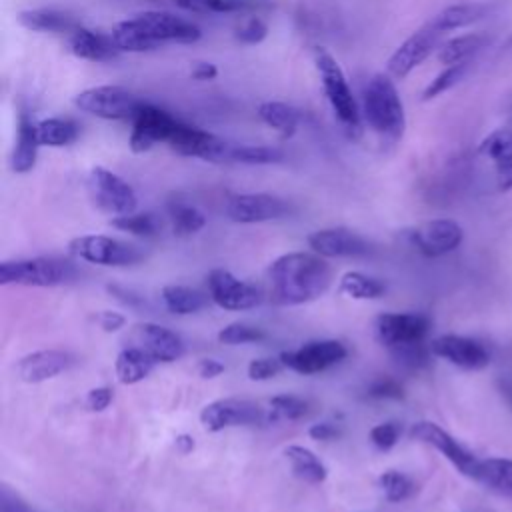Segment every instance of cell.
<instances>
[{"mask_svg": "<svg viewBox=\"0 0 512 512\" xmlns=\"http://www.w3.org/2000/svg\"><path fill=\"white\" fill-rule=\"evenodd\" d=\"M268 280L274 304L296 306L320 298L330 286L332 270L316 252H288L270 264Z\"/></svg>", "mask_w": 512, "mask_h": 512, "instance_id": "6da1fadb", "label": "cell"}, {"mask_svg": "<svg viewBox=\"0 0 512 512\" xmlns=\"http://www.w3.org/2000/svg\"><path fill=\"white\" fill-rule=\"evenodd\" d=\"M364 122L388 142L402 138L406 128L404 104L390 74H374L362 94Z\"/></svg>", "mask_w": 512, "mask_h": 512, "instance_id": "7a4b0ae2", "label": "cell"}, {"mask_svg": "<svg viewBox=\"0 0 512 512\" xmlns=\"http://www.w3.org/2000/svg\"><path fill=\"white\" fill-rule=\"evenodd\" d=\"M314 66L320 76L322 92L336 116V120L348 130L350 134H356L362 126V108L358 106L352 88L348 84V78L338 64V60L326 50V48H314Z\"/></svg>", "mask_w": 512, "mask_h": 512, "instance_id": "3957f363", "label": "cell"}, {"mask_svg": "<svg viewBox=\"0 0 512 512\" xmlns=\"http://www.w3.org/2000/svg\"><path fill=\"white\" fill-rule=\"evenodd\" d=\"M76 276V270L70 262L60 258H24V260H6L0 264V284H22L50 288L60 286Z\"/></svg>", "mask_w": 512, "mask_h": 512, "instance_id": "277c9868", "label": "cell"}, {"mask_svg": "<svg viewBox=\"0 0 512 512\" xmlns=\"http://www.w3.org/2000/svg\"><path fill=\"white\" fill-rule=\"evenodd\" d=\"M74 106L80 112L102 120H132L142 100L128 88L118 84H98L80 90L74 96Z\"/></svg>", "mask_w": 512, "mask_h": 512, "instance_id": "5b68a950", "label": "cell"}, {"mask_svg": "<svg viewBox=\"0 0 512 512\" xmlns=\"http://www.w3.org/2000/svg\"><path fill=\"white\" fill-rule=\"evenodd\" d=\"M88 190L94 200V204L112 216H122L136 212L138 208V196L134 188L116 172L94 166L88 174Z\"/></svg>", "mask_w": 512, "mask_h": 512, "instance_id": "8992f818", "label": "cell"}, {"mask_svg": "<svg viewBox=\"0 0 512 512\" xmlns=\"http://www.w3.org/2000/svg\"><path fill=\"white\" fill-rule=\"evenodd\" d=\"M168 146L180 156L200 158L204 162H228V154L232 148L230 142L216 136L214 132L182 120H178L168 140Z\"/></svg>", "mask_w": 512, "mask_h": 512, "instance_id": "52a82bcc", "label": "cell"}, {"mask_svg": "<svg viewBox=\"0 0 512 512\" xmlns=\"http://www.w3.org/2000/svg\"><path fill=\"white\" fill-rule=\"evenodd\" d=\"M68 248L74 256L102 266H130L142 260V252L134 244L102 234L78 236L70 240Z\"/></svg>", "mask_w": 512, "mask_h": 512, "instance_id": "ba28073f", "label": "cell"}, {"mask_svg": "<svg viewBox=\"0 0 512 512\" xmlns=\"http://www.w3.org/2000/svg\"><path fill=\"white\" fill-rule=\"evenodd\" d=\"M176 124H178V118L166 112L164 108L142 102V106L132 116V128L128 136L130 150L136 154H142L152 150L160 142L168 144Z\"/></svg>", "mask_w": 512, "mask_h": 512, "instance_id": "9c48e42d", "label": "cell"}, {"mask_svg": "<svg viewBox=\"0 0 512 512\" xmlns=\"http://www.w3.org/2000/svg\"><path fill=\"white\" fill-rule=\"evenodd\" d=\"M134 16L156 48L166 44H194L202 38V30L196 22L166 10H144Z\"/></svg>", "mask_w": 512, "mask_h": 512, "instance_id": "30bf717a", "label": "cell"}, {"mask_svg": "<svg viewBox=\"0 0 512 512\" xmlns=\"http://www.w3.org/2000/svg\"><path fill=\"white\" fill-rule=\"evenodd\" d=\"M200 422L208 432H220L224 428L270 422V416L252 400L220 398L202 408Z\"/></svg>", "mask_w": 512, "mask_h": 512, "instance_id": "8fae6325", "label": "cell"}, {"mask_svg": "<svg viewBox=\"0 0 512 512\" xmlns=\"http://www.w3.org/2000/svg\"><path fill=\"white\" fill-rule=\"evenodd\" d=\"M348 354L340 340H312L294 350H284L280 360L284 368L298 374H318L326 368L338 364Z\"/></svg>", "mask_w": 512, "mask_h": 512, "instance_id": "7c38bea8", "label": "cell"}, {"mask_svg": "<svg viewBox=\"0 0 512 512\" xmlns=\"http://www.w3.org/2000/svg\"><path fill=\"white\" fill-rule=\"evenodd\" d=\"M226 216L238 224H256L278 220L290 212V206L280 196L268 192H246L232 194L226 200Z\"/></svg>", "mask_w": 512, "mask_h": 512, "instance_id": "4fadbf2b", "label": "cell"}, {"mask_svg": "<svg viewBox=\"0 0 512 512\" xmlns=\"http://www.w3.org/2000/svg\"><path fill=\"white\" fill-rule=\"evenodd\" d=\"M440 32L426 24L422 28H418L416 32H412L388 58L386 62V70L392 78L402 80L406 78L414 68H418L434 50H438V40H440Z\"/></svg>", "mask_w": 512, "mask_h": 512, "instance_id": "5bb4252c", "label": "cell"}, {"mask_svg": "<svg viewBox=\"0 0 512 512\" xmlns=\"http://www.w3.org/2000/svg\"><path fill=\"white\" fill-rule=\"evenodd\" d=\"M210 300L224 310H250L262 302L256 286L236 278L230 270L216 268L208 274Z\"/></svg>", "mask_w": 512, "mask_h": 512, "instance_id": "9a60e30c", "label": "cell"}, {"mask_svg": "<svg viewBox=\"0 0 512 512\" xmlns=\"http://www.w3.org/2000/svg\"><path fill=\"white\" fill-rule=\"evenodd\" d=\"M428 330L430 318L418 312H384L374 322L378 342L388 348L408 342H424Z\"/></svg>", "mask_w": 512, "mask_h": 512, "instance_id": "2e32d148", "label": "cell"}, {"mask_svg": "<svg viewBox=\"0 0 512 512\" xmlns=\"http://www.w3.org/2000/svg\"><path fill=\"white\" fill-rule=\"evenodd\" d=\"M308 244L322 258H360L372 252L364 236L344 226L316 230L308 236Z\"/></svg>", "mask_w": 512, "mask_h": 512, "instance_id": "e0dca14e", "label": "cell"}, {"mask_svg": "<svg viewBox=\"0 0 512 512\" xmlns=\"http://www.w3.org/2000/svg\"><path fill=\"white\" fill-rule=\"evenodd\" d=\"M462 238H464V232L460 224L448 218H436V220L424 222L410 232V242L416 246V250L430 258L456 250Z\"/></svg>", "mask_w": 512, "mask_h": 512, "instance_id": "ac0fdd59", "label": "cell"}, {"mask_svg": "<svg viewBox=\"0 0 512 512\" xmlns=\"http://www.w3.org/2000/svg\"><path fill=\"white\" fill-rule=\"evenodd\" d=\"M412 438L434 446L438 452H442L464 476L476 478L478 472V458H474V454H470L458 440H454L446 430H442L438 424L434 422H416L410 430Z\"/></svg>", "mask_w": 512, "mask_h": 512, "instance_id": "d6986e66", "label": "cell"}, {"mask_svg": "<svg viewBox=\"0 0 512 512\" xmlns=\"http://www.w3.org/2000/svg\"><path fill=\"white\" fill-rule=\"evenodd\" d=\"M430 350L434 356L448 360L450 364L464 370H482L490 364L488 350L474 338L444 334L430 342Z\"/></svg>", "mask_w": 512, "mask_h": 512, "instance_id": "ffe728a7", "label": "cell"}, {"mask_svg": "<svg viewBox=\"0 0 512 512\" xmlns=\"http://www.w3.org/2000/svg\"><path fill=\"white\" fill-rule=\"evenodd\" d=\"M134 338L138 342V348L150 354L156 362H174L184 354L182 338L170 328L154 322L138 324L134 328Z\"/></svg>", "mask_w": 512, "mask_h": 512, "instance_id": "44dd1931", "label": "cell"}, {"mask_svg": "<svg viewBox=\"0 0 512 512\" xmlns=\"http://www.w3.org/2000/svg\"><path fill=\"white\" fill-rule=\"evenodd\" d=\"M66 40H68V50L80 60L110 62L120 54L110 34L92 30L86 26H78L70 36H66Z\"/></svg>", "mask_w": 512, "mask_h": 512, "instance_id": "7402d4cb", "label": "cell"}, {"mask_svg": "<svg viewBox=\"0 0 512 512\" xmlns=\"http://www.w3.org/2000/svg\"><path fill=\"white\" fill-rule=\"evenodd\" d=\"M70 364V354L62 350H38L20 358V362L16 364V374L28 384H38L62 374L64 370H68Z\"/></svg>", "mask_w": 512, "mask_h": 512, "instance_id": "603a6c76", "label": "cell"}, {"mask_svg": "<svg viewBox=\"0 0 512 512\" xmlns=\"http://www.w3.org/2000/svg\"><path fill=\"white\" fill-rule=\"evenodd\" d=\"M36 122L38 120H34L32 114L26 108H22L18 112L16 140H14V148H12V154H10V168L16 174H26L36 166L38 148H40Z\"/></svg>", "mask_w": 512, "mask_h": 512, "instance_id": "cb8c5ba5", "label": "cell"}, {"mask_svg": "<svg viewBox=\"0 0 512 512\" xmlns=\"http://www.w3.org/2000/svg\"><path fill=\"white\" fill-rule=\"evenodd\" d=\"M478 154L490 158L496 168L498 190L506 192L512 188V130L500 128L488 134L480 146Z\"/></svg>", "mask_w": 512, "mask_h": 512, "instance_id": "d4e9b609", "label": "cell"}, {"mask_svg": "<svg viewBox=\"0 0 512 512\" xmlns=\"http://www.w3.org/2000/svg\"><path fill=\"white\" fill-rule=\"evenodd\" d=\"M18 22L30 32H46V34H62V36H70L78 26H82L72 12L60 10V8H48V6L22 10L18 14Z\"/></svg>", "mask_w": 512, "mask_h": 512, "instance_id": "484cf974", "label": "cell"}, {"mask_svg": "<svg viewBox=\"0 0 512 512\" xmlns=\"http://www.w3.org/2000/svg\"><path fill=\"white\" fill-rule=\"evenodd\" d=\"M256 114L262 124L276 130L282 138H290L298 130L300 120H302V114L296 106H292L288 102H280V100L260 102Z\"/></svg>", "mask_w": 512, "mask_h": 512, "instance_id": "4316f807", "label": "cell"}, {"mask_svg": "<svg viewBox=\"0 0 512 512\" xmlns=\"http://www.w3.org/2000/svg\"><path fill=\"white\" fill-rule=\"evenodd\" d=\"M154 364L156 360L150 354H146L138 346H130L118 352L114 362V372L120 384H136L152 372Z\"/></svg>", "mask_w": 512, "mask_h": 512, "instance_id": "83f0119b", "label": "cell"}, {"mask_svg": "<svg viewBox=\"0 0 512 512\" xmlns=\"http://www.w3.org/2000/svg\"><path fill=\"white\" fill-rule=\"evenodd\" d=\"M36 130H38L40 146H48V148L70 146L80 136L78 124L70 118H60V116H50V118L38 120Z\"/></svg>", "mask_w": 512, "mask_h": 512, "instance_id": "f1b7e54d", "label": "cell"}, {"mask_svg": "<svg viewBox=\"0 0 512 512\" xmlns=\"http://www.w3.org/2000/svg\"><path fill=\"white\" fill-rule=\"evenodd\" d=\"M288 462H290V468H292V474L308 484H320L326 480L328 476V470L326 466L322 464V460L308 448L304 446H298V444H292L284 450Z\"/></svg>", "mask_w": 512, "mask_h": 512, "instance_id": "f546056e", "label": "cell"}, {"mask_svg": "<svg viewBox=\"0 0 512 512\" xmlns=\"http://www.w3.org/2000/svg\"><path fill=\"white\" fill-rule=\"evenodd\" d=\"M160 298L166 306L168 312L178 314V316H186V314H194L198 310H202L208 302V298L190 286H182V284H168L162 288Z\"/></svg>", "mask_w": 512, "mask_h": 512, "instance_id": "4dcf8cb0", "label": "cell"}, {"mask_svg": "<svg viewBox=\"0 0 512 512\" xmlns=\"http://www.w3.org/2000/svg\"><path fill=\"white\" fill-rule=\"evenodd\" d=\"M486 16V8L480 4H452L440 10L428 24L434 26L440 34L464 28Z\"/></svg>", "mask_w": 512, "mask_h": 512, "instance_id": "1f68e13d", "label": "cell"}, {"mask_svg": "<svg viewBox=\"0 0 512 512\" xmlns=\"http://www.w3.org/2000/svg\"><path fill=\"white\" fill-rule=\"evenodd\" d=\"M486 42H488V38L484 34H462V36L442 42L438 46L436 56H438L440 64H444V66L462 64V62H468V58L474 56L480 48H484Z\"/></svg>", "mask_w": 512, "mask_h": 512, "instance_id": "d6a6232c", "label": "cell"}, {"mask_svg": "<svg viewBox=\"0 0 512 512\" xmlns=\"http://www.w3.org/2000/svg\"><path fill=\"white\" fill-rule=\"evenodd\" d=\"M474 480L482 482L484 486L504 496H512V460H504V458L480 460Z\"/></svg>", "mask_w": 512, "mask_h": 512, "instance_id": "836d02e7", "label": "cell"}, {"mask_svg": "<svg viewBox=\"0 0 512 512\" xmlns=\"http://www.w3.org/2000/svg\"><path fill=\"white\" fill-rule=\"evenodd\" d=\"M166 212L172 222V230L178 236L196 234L198 230H202L206 226L204 212L184 200H170L166 204Z\"/></svg>", "mask_w": 512, "mask_h": 512, "instance_id": "e575fe53", "label": "cell"}, {"mask_svg": "<svg viewBox=\"0 0 512 512\" xmlns=\"http://www.w3.org/2000/svg\"><path fill=\"white\" fill-rule=\"evenodd\" d=\"M284 160V152L276 146H264V144H232L228 162L236 164H248V166H266V164H278Z\"/></svg>", "mask_w": 512, "mask_h": 512, "instance_id": "d590c367", "label": "cell"}, {"mask_svg": "<svg viewBox=\"0 0 512 512\" xmlns=\"http://www.w3.org/2000/svg\"><path fill=\"white\" fill-rule=\"evenodd\" d=\"M338 292L354 300H374L386 292V286L378 278L366 276L362 272H346L340 278Z\"/></svg>", "mask_w": 512, "mask_h": 512, "instance_id": "8d00e7d4", "label": "cell"}, {"mask_svg": "<svg viewBox=\"0 0 512 512\" xmlns=\"http://www.w3.org/2000/svg\"><path fill=\"white\" fill-rule=\"evenodd\" d=\"M114 228L134 234V236H154L160 228L158 218L152 212H130L122 216H114L110 222Z\"/></svg>", "mask_w": 512, "mask_h": 512, "instance_id": "74e56055", "label": "cell"}, {"mask_svg": "<svg viewBox=\"0 0 512 512\" xmlns=\"http://www.w3.org/2000/svg\"><path fill=\"white\" fill-rule=\"evenodd\" d=\"M378 484L384 492V498L388 502H402L406 498H410L416 490L414 482L410 476L398 472V470H388L378 478Z\"/></svg>", "mask_w": 512, "mask_h": 512, "instance_id": "f35d334b", "label": "cell"}, {"mask_svg": "<svg viewBox=\"0 0 512 512\" xmlns=\"http://www.w3.org/2000/svg\"><path fill=\"white\" fill-rule=\"evenodd\" d=\"M306 412H308V402L306 400H302L298 396H292V394H280V396H274L270 400L268 416H270V422L298 420Z\"/></svg>", "mask_w": 512, "mask_h": 512, "instance_id": "ab89813d", "label": "cell"}, {"mask_svg": "<svg viewBox=\"0 0 512 512\" xmlns=\"http://www.w3.org/2000/svg\"><path fill=\"white\" fill-rule=\"evenodd\" d=\"M466 70H468V62L446 66L440 74H436V76L430 80V84H428V86L424 88V92H422V98H424V100H432V98L444 94L446 90H450L452 86H456V84L464 78Z\"/></svg>", "mask_w": 512, "mask_h": 512, "instance_id": "60d3db41", "label": "cell"}, {"mask_svg": "<svg viewBox=\"0 0 512 512\" xmlns=\"http://www.w3.org/2000/svg\"><path fill=\"white\" fill-rule=\"evenodd\" d=\"M266 338V332L254 324L248 322H232L224 326L218 332V340L228 346H238V344H250V342H260Z\"/></svg>", "mask_w": 512, "mask_h": 512, "instance_id": "b9f144b4", "label": "cell"}, {"mask_svg": "<svg viewBox=\"0 0 512 512\" xmlns=\"http://www.w3.org/2000/svg\"><path fill=\"white\" fill-rule=\"evenodd\" d=\"M394 360L406 368H412V370H418V368H424L428 364V358H430V348L424 346V342H408V344H398V346H392L390 348Z\"/></svg>", "mask_w": 512, "mask_h": 512, "instance_id": "7bdbcfd3", "label": "cell"}, {"mask_svg": "<svg viewBox=\"0 0 512 512\" xmlns=\"http://www.w3.org/2000/svg\"><path fill=\"white\" fill-rule=\"evenodd\" d=\"M268 36V26L262 18L258 16H250L246 18L242 24L236 26L234 30V38L240 42V44H246V46H256L260 44L264 38Z\"/></svg>", "mask_w": 512, "mask_h": 512, "instance_id": "ee69618b", "label": "cell"}, {"mask_svg": "<svg viewBox=\"0 0 512 512\" xmlns=\"http://www.w3.org/2000/svg\"><path fill=\"white\" fill-rule=\"evenodd\" d=\"M400 438V426L396 422H382L370 430V440L378 450H390Z\"/></svg>", "mask_w": 512, "mask_h": 512, "instance_id": "f6af8a7d", "label": "cell"}, {"mask_svg": "<svg viewBox=\"0 0 512 512\" xmlns=\"http://www.w3.org/2000/svg\"><path fill=\"white\" fill-rule=\"evenodd\" d=\"M284 368L280 358H254L248 364V378L250 380H270Z\"/></svg>", "mask_w": 512, "mask_h": 512, "instance_id": "bcb514c9", "label": "cell"}, {"mask_svg": "<svg viewBox=\"0 0 512 512\" xmlns=\"http://www.w3.org/2000/svg\"><path fill=\"white\" fill-rule=\"evenodd\" d=\"M368 396L376 400H402L404 388L392 378H378L368 386Z\"/></svg>", "mask_w": 512, "mask_h": 512, "instance_id": "7dc6e473", "label": "cell"}, {"mask_svg": "<svg viewBox=\"0 0 512 512\" xmlns=\"http://www.w3.org/2000/svg\"><path fill=\"white\" fill-rule=\"evenodd\" d=\"M86 408L92 410V412H102L110 406L112 402V390L108 386H98V388H92L88 390L86 394Z\"/></svg>", "mask_w": 512, "mask_h": 512, "instance_id": "c3c4849f", "label": "cell"}, {"mask_svg": "<svg viewBox=\"0 0 512 512\" xmlns=\"http://www.w3.org/2000/svg\"><path fill=\"white\" fill-rule=\"evenodd\" d=\"M308 436L314 440H320V442H328V440H334L340 436V428L332 422H318L308 428Z\"/></svg>", "mask_w": 512, "mask_h": 512, "instance_id": "681fc988", "label": "cell"}, {"mask_svg": "<svg viewBox=\"0 0 512 512\" xmlns=\"http://www.w3.org/2000/svg\"><path fill=\"white\" fill-rule=\"evenodd\" d=\"M98 322L102 326L104 332H116L126 324V318L120 312H112V310H102L98 316Z\"/></svg>", "mask_w": 512, "mask_h": 512, "instance_id": "f907efd6", "label": "cell"}, {"mask_svg": "<svg viewBox=\"0 0 512 512\" xmlns=\"http://www.w3.org/2000/svg\"><path fill=\"white\" fill-rule=\"evenodd\" d=\"M190 76L198 82H210L218 76V68L212 62H194V66L190 70Z\"/></svg>", "mask_w": 512, "mask_h": 512, "instance_id": "816d5d0a", "label": "cell"}, {"mask_svg": "<svg viewBox=\"0 0 512 512\" xmlns=\"http://www.w3.org/2000/svg\"><path fill=\"white\" fill-rule=\"evenodd\" d=\"M196 370H198L200 378H216L224 372V364L218 362L216 358H202V360H198Z\"/></svg>", "mask_w": 512, "mask_h": 512, "instance_id": "f5cc1de1", "label": "cell"}, {"mask_svg": "<svg viewBox=\"0 0 512 512\" xmlns=\"http://www.w3.org/2000/svg\"><path fill=\"white\" fill-rule=\"evenodd\" d=\"M178 8L186 12H196V14H208V0H170Z\"/></svg>", "mask_w": 512, "mask_h": 512, "instance_id": "db71d44e", "label": "cell"}, {"mask_svg": "<svg viewBox=\"0 0 512 512\" xmlns=\"http://www.w3.org/2000/svg\"><path fill=\"white\" fill-rule=\"evenodd\" d=\"M176 448L182 452V454H188L194 450V438L188 436V434H180L176 436Z\"/></svg>", "mask_w": 512, "mask_h": 512, "instance_id": "11a10c76", "label": "cell"}, {"mask_svg": "<svg viewBox=\"0 0 512 512\" xmlns=\"http://www.w3.org/2000/svg\"><path fill=\"white\" fill-rule=\"evenodd\" d=\"M508 118L512 120V104H510V108H508Z\"/></svg>", "mask_w": 512, "mask_h": 512, "instance_id": "9f6ffc18", "label": "cell"}, {"mask_svg": "<svg viewBox=\"0 0 512 512\" xmlns=\"http://www.w3.org/2000/svg\"><path fill=\"white\" fill-rule=\"evenodd\" d=\"M510 50H512V38H510Z\"/></svg>", "mask_w": 512, "mask_h": 512, "instance_id": "6f0895ef", "label": "cell"}]
</instances>
